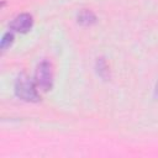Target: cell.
Here are the masks:
<instances>
[{"label": "cell", "instance_id": "6da1fadb", "mask_svg": "<svg viewBox=\"0 0 158 158\" xmlns=\"http://www.w3.org/2000/svg\"><path fill=\"white\" fill-rule=\"evenodd\" d=\"M15 93L19 98L26 101H37L40 95L37 93L36 85L25 75H20L15 84Z\"/></svg>", "mask_w": 158, "mask_h": 158}, {"label": "cell", "instance_id": "277c9868", "mask_svg": "<svg viewBox=\"0 0 158 158\" xmlns=\"http://www.w3.org/2000/svg\"><path fill=\"white\" fill-rule=\"evenodd\" d=\"M94 20H95L94 15H93L91 12H89V11H84V12H81V14L79 15V21H80V22L89 23V22H91V21H94Z\"/></svg>", "mask_w": 158, "mask_h": 158}, {"label": "cell", "instance_id": "7a4b0ae2", "mask_svg": "<svg viewBox=\"0 0 158 158\" xmlns=\"http://www.w3.org/2000/svg\"><path fill=\"white\" fill-rule=\"evenodd\" d=\"M36 85L42 90H48L52 85V68L49 63L43 62L36 70Z\"/></svg>", "mask_w": 158, "mask_h": 158}, {"label": "cell", "instance_id": "5b68a950", "mask_svg": "<svg viewBox=\"0 0 158 158\" xmlns=\"http://www.w3.org/2000/svg\"><path fill=\"white\" fill-rule=\"evenodd\" d=\"M11 41H12V35L11 33H5L4 37H2V40H1V49L5 51L6 47L10 46Z\"/></svg>", "mask_w": 158, "mask_h": 158}, {"label": "cell", "instance_id": "8992f818", "mask_svg": "<svg viewBox=\"0 0 158 158\" xmlns=\"http://www.w3.org/2000/svg\"><path fill=\"white\" fill-rule=\"evenodd\" d=\"M156 94L158 95V84H157V86H156Z\"/></svg>", "mask_w": 158, "mask_h": 158}, {"label": "cell", "instance_id": "3957f363", "mask_svg": "<svg viewBox=\"0 0 158 158\" xmlns=\"http://www.w3.org/2000/svg\"><path fill=\"white\" fill-rule=\"evenodd\" d=\"M32 26V17L28 14H21L17 15L10 23L11 30L19 31V32H26Z\"/></svg>", "mask_w": 158, "mask_h": 158}]
</instances>
